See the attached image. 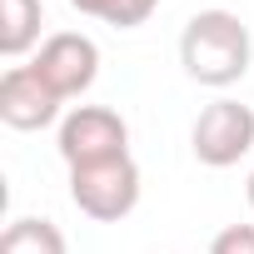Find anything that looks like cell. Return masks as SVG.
Instances as JSON below:
<instances>
[{"label": "cell", "mask_w": 254, "mask_h": 254, "mask_svg": "<svg viewBox=\"0 0 254 254\" xmlns=\"http://www.w3.org/2000/svg\"><path fill=\"white\" fill-rule=\"evenodd\" d=\"M30 65L60 100H75L100 75V45L90 35H80V30H55V35H45V45L35 50Z\"/></svg>", "instance_id": "cell-5"}, {"label": "cell", "mask_w": 254, "mask_h": 254, "mask_svg": "<svg viewBox=\"0 0 254 254\" xmlns=\"http://www.w3.org/2000/svg\"><path fill=\"white\" fill-rule=\"evenodd\" d=\"M0 254H70V244H65V234H60L55 219L25 214V219H10L5 224V234H0Z\"/></svg>", "instance_id": "cell-8"}, {"label": "cell", "mask_w": 254, "mask_h": 254, "mask_svg": "<svg viewBox=\"0 0 254 254\" xmlns=\"http://www.w3.org/2000/svg\"><path fill=\"white\" fill-rule=\"evenodd\" d=\"M70 5L80 15H90V20L115 25V30H135V25H145L160 10V0H70Z\"/></svg>", "instance_id": "cell-9"}, {"label": "cell", "mask_w": 254, "mask_h": 254, "mask_svg": "<svg viewBox=\"0 0 254 254\" xmlns=\"http://www.w3.org/2000/svg\"><path fill=\"white\" fill-rule=\"evenodd\" d=\"M249 60H254V40L234 10H219V5L194 10L190 25L180 30V65L194 85L229 90L249 75Z\"/></svg>", "instance_id": "cell-1"}, {"label": "cell", "mask_w": 254, "mask_h": 254, "mask_svg": "<svg viewBox=\"0 0 254 254\" xmlns=\"http://www.w3.org/2000/svg\"><path fill=\"white\" fill-rule=\"evenodd\" d=\"M209 254H254V224H224L209 239Z\"/></svg>", "instance_id": "cell-10"}, {"label": "cell", "mask_w": 254, "mask_h": 254, "mask_svg": "<svg viewBox=\"0 0 254 254\" xmlns=\"http://www.w3.org/2000/svg\"><path fill=\"white\" fill-rule=\"evenodd\" d=\"M190 145H194V160L209 165V170H229L239 165L249 150H254V110L239 105V100H214L199 110L194 130H190Z\"/></svg>", "instance_id": "cell-4"}, {"label": "cell", "mask_w": 254, "mask_h": 254, "mask_svg": "<svg viewBox=\"0 0 254 254\" xmlns=\"http://www.w3.org/2000/svg\"><path fill=\"white\" fill-rule=\"evenodd\" d=\"M70 199H75V209L85 219L120 224L140 204V165L130 155H120V160H105V165L70 170Z\"/></svg>", "instance_id": "cell-3"}, {"label": "cell", "mask_w": 254, "mask_h": 254, "mask_svg": "<svg viewBox=\"0 0 254 254\" xmlns=\"http://www.w3.org/2000/svg\"><path fill=\"white\" fill-rule=\"evenodd\" d=\"M55 150L70 170L120 160V155H130V125L110 105H75V110H65L60 130H55Z\"/></svg>", "instance_id": "cell-2"}, {"label": "cell", "mask_w": 254, "mask_h": 254, "mask_svg": "<svg viewBox=\"0 0 254 254\" xmlns=\"http://www.w3.org/2000/svg\"><path fill=\"white\" fill-rule=\"evenodd\" d=\"M40 0H0V55L5 60H20L25 50L45 45L40 40Z\"/></svg>", "instance_id": "cell-7"}, {"label": "cell", "mask_w": 254, "mask_h": 254, "mask_svg": "<svg viewBox=\"0 0 254 254\" xmlns=\"http://www.w3.org/2000/svg\"><path fill=\"white\" fill-rule=\"evenodd\" d=\"M244 194H249V209H254V170H249V190Z\"/></svg>", "instance_id": "cell-11"}, {"label": "cell", "mask_w": 254, "mask_h": 254, "mask_svg": "<svg viewBox=\"0 0 254 254\" xmlns=\"http://www.w3.org/2000/svg\"><path fill=\"white\" fill-rule=\"evenodd\" d=\"M60 105L65 100L35 75V65H10L0 75V120L10 130H45V125L65 120Z\"/></svg>", "instance_id": "cell-6"}]
</instances>
